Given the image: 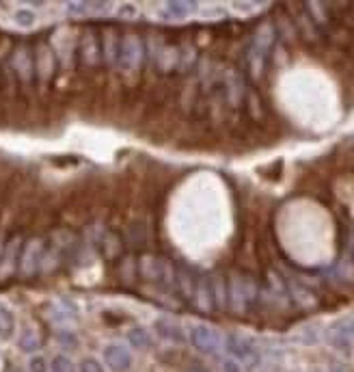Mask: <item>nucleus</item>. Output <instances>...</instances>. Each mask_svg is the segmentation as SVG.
I'll return each mask as SVG.
<instances>
[{"label": "nucleus", "mask_w": 354, "mask_h": 372, "mask_svg": "<svg viewBox=\"0 0 354 372\" xmlns=\"http://www.w3.org/2000/svg\"><path fill=\"white\" fill-rule=\"evenodd\" d=\"M11 69L17 74V78L22 83H30L35 76V57L26 48H17L11 57Z\"/></svg>", "instance_id": "nucleus-19"}, {"label": "nucleus", "mask_w": 354, "mask_h": 372, "mask_svg": "<svg viewBox=\"0 0 354 372\" xmlns=\"http://www.w3.org/2000/svg\"><path fill=\"white\" fill-rule=\"evenodd\" d=\"M119 48H121V37L113 31H104L102 35V63L108 67L119 65Z\"/></svg>", "instance_id": "nucleus-22"}, {"label": "nucleus", "mask_w": 354, "mask_h": 372, "mask_svg": "<svg viewBox=\"0 0 354 372\" xmlns=\"http://www.w3.org/2000/svg\"><path fill=\"white\" fill-rule=\"evenodd\" d=\"M179 57H182V46L166 44L160 52V57L156 61V67L160 71H173L179 67Z\"/></svg>", "instance_id": "nucleus-26"}, {"label": "nucleus", "mask_w": 354, "mask_h": 372, "mask_svg": "<svg viewBox=\"0 0 354 372\" xmlns=\"http://www.w3.org/2000/svg\"><path fill=\"white\" fill-rule=\"evenodd\" d=\"M193 303L201 310V312H214L216 310V296H214V282L212 277H199L197 282V290L193 296Z\"/></svg>", "instance_id": "nucleus-18"}, {"label": "nucleus", "mask_w": 354, "mask_h": 372, "mask_svg": "<svg viewBox=\"0 0 354 372\" xmlns=\"http://www.w3.org/2000/svg\"><path fill=\"white\" fill-rule=\"evenodd\" d=\"M247 100H249L251 115L257 117V119H262V117H264V106H262V100H259L257 93H255V91H249V93H247Z\"/></svg>", "instance_id": "nucleus-40"}, {"label": "nucleus", "mask_w": 354, "mask_h": 372, "mask_svg": "<svg viewBox=\"0 0 354 372\" xmlns=\"http://www.w3.org/2000/svg\"><path fill=\"white\" fill-rule=\"evenodd\" d=\"M225 353L247 368H257L262 364V353H259L257 344L245 336H236V333L225 336Z\"/></svg>", "instance_id": "nucleus-5"}, {"label": "nucleus", "mask_w": 354, "mask_h": 372, "mask_svg": "<svg viewBox=\"0 0 354 372\" xmlns=\"http://www.w3.org/2000/svg\"><path fill=\"white\" fill-rule=\"evenodd\" d=\"M188 342L201 355H218L225 348V336L206 323H193L188 327Z\"/></svg>", "instance_id": "nucleus-3"}, {"label": "nucleus", "mask_w": 354, "mask_h": 372, "mask_svg": "<svg viewBox=\"0 0 354 372\" xmlns=\"http://www.w3.org/2000/svg\"><path fill=\"white\" fill-rule=\"evenodd\" d=\"M303 9L311 17V22L318 26V31L322 26H328V7L326 5H322V3H307V5H303Z\"/></svg>", "instance_id": "nucleus-29"}, {"label": "nucleus", "mask_w": 354, "mask_h": 372, "mask_svg": "<svg viewBox=\"0 0 354 372\" xmlns=\"http://www.w3.org/2000/svg\"><path fill=\"white\" fill-rule=\"evenodd\" d=\"M296 31H301L307 42L318 40V26L311 22V17L307 15V11L303 7L298 9V15H296Z\"/></svg>", "instance_id": "nucleus-28"}, {"label": "nucleus", "mask_w": 354, "mask_h": 372, "mask_svg": "<svg viewBox=\"0 0 354 372\" xmlns=\"http://www.w3.org/2000/svg\"><path fill=\"white\" fill-rule=\"evenodd\" d=\"M328 340L337 350L350 353L354 346V319H342L335 323L328 331Z\"/></svg>", "instance_id": "nucleus-13"}, {"label": "nucleus", "mask_w": 354, "mask_h": 372, "mask_svg": "<svg viewBox=\"0 0 354 372\" xmlns=\"http://www.w3.org/2000/svg\"><path fill=\"white\" fill-rule=\"evenodd\" d=\"M199 5L195 3H186V0H169V3H160L154 5L152 11L158 20L162 22H184V20H191V17L197 13Z\"/></svg>", "instance_id": "nucleus-7"}, {"label": "nucleus", "mask_w": 354, "mask_h": 372, "mask_svg": "<svg viewBox=\"0 0 354 372\" xmlns=\"http://www.w3.org/2000/svg\"><path fill=\"white\" fill-rule=\"evenodd\" d=\"M330 279L337 286H354V257L346 255L330 271Z\"/></svg>", "instance_id": "nucleus-25"}, {"label": "nucleus", "mask_w": 354, "mask_h": 372, "mask_svg": "<svg viewBox=\"0 0 354 372\" xmlns=\"http://www.w3.org/2000/svg\"><path fill=\"white\" fill-rule=\"evenodd\" d=\"M154 331L160 340H164L166 344H184L188 340V333L184 331V327L171 319H158L154 323Z\"/></svg>", "instance_id": "nucleus-16"}, {"label": "nucleus", "mask_w": 354, "mask_h": 372, "mask_svg": "<svg viewBox=\"0 0 354 372\" xmlns=\"http://www.w3.org/2000/svg\"><path fill=\"white\" fill-rule=\"evenodd\" d=\"M11 24L20 31H33L37 24H39V11L35 7L22 5V7H13L11 11Z\"/></svg>", "instance_id": "nucleus-24"}, {"label": "nucleus", "mask_w": 354, "mask_h": 372, "mask_svg": "<svg viewBox=\"0 0 354 372\" xmlns=\"http://www.w3.org/2000/svg\"><path fill=\"white\" fill-rule=\"evenodd\" d=\"M259 299V288L249 275L236 273L227 282V307L236 314H249Z\"/></svg>", "instance_id": "nucleus-2"}, {"label": "nucleus", "mask_w": 354, "mask_h": 372, "mask_svg": "<svg viewBox=\"0 0 354 372\" xmlns=\"http://www.w3.org/2000/svg\"><path fill=\"white\" fill-rule=\"evenodd\" d=\"M139 273H141L143 279H147V282H152V284L175 286V273H177V269L166 257L143 255L139 260Z\"/></svg>", "instance_id": "nucleus-4"}, {"label": "nucleus", "mask_w": 354, "mask_h": 372, "mask_svg": "<svg viewBox=\"0 0 354 372\" xmlns=\"http://www.w3.org/2000/svg\"><path fill=\"white\" fill-rule=\"evenodd\" d=\"M212 282H214L216 307H218V310H227V282L222 279V275H216Z\"/></svg>", "instance_id": "nucleus-31"}, {"label": "nucleus", "mask_w": 354, "mask_h": 372, "mask_svg": "<svg viewBox=\"0 0 354 372\" xmlns=\"http://www.w3.org/2000/svg\"><path fill=\"white\" fill-rule=\"evenodd\" d=\"M268 5H259V3H233L229 5V9L240 15V17H249V15H255V13H262Z\"/></svg>", "instance_id": "nucleus-32"}, {"label": "nucleus", "mask_w": 354, "mask_h": 372, "mask_svg": "<svg viewBox=\"0 0 354 372\" xmlns=\"http://www.w3.org/2000/svg\"><path fill=\"white\" fill-rule=\"evenodd\" d=\"M63 11L69 17H89L93 15V3H67Z\"/></svg>", "instance_id": "nucleus-34"}, {"label": "nucleus", "mask_w": 354, "mask_h": 372, "mask_svg": "<svg viewBox=\"0 0 354 372\" xmlns=\"http://www.w3.org/2000/svg\"><path fill=\"white\" fill-rule=\"evenodd\" d=\"M54 69H57V57L50 46L39 44L35 48V76L42 83H48L54 76Z\"/></svg>", "instance_id": "nucleus-14"}, {"label": "nucleus", "mask_w": 354, "mask_h": 372, "mask_svg": "<svg viewBox=\"0 0 354 372\" xmlns=\"http://www.w3.org/2000/svg\"><path fill=\"white\" fill-rule=\"evenodd\" d=\"M139 13H141L139 5H132V3H119L115 5V11H113L117 20H136Z\"/></svg>", "instance_id": "nucleus-33"}, {"label": "nucleus", "mask_w": 354, "mask_h": 372, "mask_svg": "<svg viewBox=\"0 0 354 372\" xmlns=\"http://www.w3.org/2000/svg\"><path fill=\"white\" fill-rule=\"evenodd\" d=\"M125 340H127V346H132L134 350H147L149 346H152V336L147 333V329H143L139 325L127 329Z\"/></svg>", "instance_id": "nucleus-27"}, {"label": "nucleus", "mask_w": 354, "mask_h": 372, "mask_svg": "<svg viewBox=\"0 0 354 372\" xmlns=\"http://www.w3.org/2000/svg\"><path fill=\"white\" fill-rule=\"evenodd\" d=\"M274 42H276V26L272 22L259 24L255 35H253V42L249 46V54H247L249 71H251V76L255 81L264 76L266 65H268V61L272 57Z\"/></svg>", "instance_id": "nucleus-1"}, {"label": "nucleus", "mask_w": 354, "mask_h": 372, "mask_svg": "<svg viewBox=\"0 0 354 372\" xmlns=\"http://www.w3.org/2000/svg\"><path fill=\"white\" fill-rule=\"evenodd\" d=\"M143 44L134 33H123L121 35V48H119V69L121 71H134L141 65L143 59Z\"/></svg>", "instance_id": "nucleus-8"}, {"label": "nucleus", "mask_w": 354, "mask_h": 372, "mask_svg": "<svg viewBox=\"0 0 354 372\" xmlns=\"http://www.w3.org/2000/svg\"><path fill=\"white\" fill-rule=\"evenodd\" d=\"M50 372H78V366L73 364V360L67 353H57L50 360Z\"/></svg>", "instance_id": "nucleus-30"}, {"label": "nucleus", "mask_w": 354, "mask_h": 372, "mask_svg": "<svg viewBox=\"0 0 354 372\" xmlns=\"http://www.w3.org/2000/svg\"><path fill=\"white\" fill-rule=\"evenodd\" d=\"M78 54L87 67H96L102 61V37L93 28H85L78 40Z\"/></svg>", "instance_id": "nucleus-11"}, {"label": "nucleus", "mask_w": 354, "mask_h": 372, "mask_svg": "<svg viewBox=\"0 0 354 372\" xmlns=\"http://www.w3.org/2000/svg\"><path fill=\"white\" fill-rule=\"evenodd\" d=\"M197 61V50L193 46H182V57H179V71H188Z\"/></svg>", "instance_id": "nucleus-36"}, {"label": "nucleus", "mask_w": 354, "mask_h": 372, "mask_svg": "<svg viewBox=\"0 0 354 372\" xmlns=\"http://www.w3.org/2000/svg\"><path fill=\"white\" fill-rule=\"evenodd\" d=\"M220 85H222V91H225V100L229 106H240L247 98V87H245V81L238 71L233 69H225L220 74Z\"/></svg>", "instance_id": "nucleus-12"}, {"label": "nucleus", "mask_w": 354, "mask_h": 372, "mask_svg": "<svg viewBox=\"0 0 354 372\" xmlns=\"http://www.w3.org/2000/svg\"><path fill=\"white\" fill-rule=\"evenodd\" d=\"M17 336V316L15 310L0 299V342H11Z\"/></svg>", "instance_id": "nucleus-20"}, {"label": "nucleus", "mask_w": 354, "mask_h": 372, "mask_svg": "<svg viewBox=\"0 0 354 372\" xmlns=\"http://www.w3.org/2000/svg\"><path fill=\"white\" fill-rule=\"evenodd\" d=\"M350 247H352V251H354V230H352V234H350Z\"/></svg>", "instance_id": "nucleus-42"}, {"label": "nucleus", "mask_w": 354, "mask_h": 372, "mask_svg": "<svg viewBox=\"0 0 354 372\" xmlns=\"http://www.w3.org/2000/svg\"><path fill=\"white\" fill-rule=\"evenodd\" d=\"M57 342L63 346V348H76L78 346V338H76V333H73L69 327H61L59 331H57Z\"/></svg>", "instance_id": "nucleus-35"}, {"label": "nucleus", "mask_w": 354, "mask_h": 372, "mask_svg": "<svg viewBox=\"0 0 354 372\" xmlns=\"http://www.w3.org/2000/svg\"><path fill=\"white\" fill-rule=\"evenodd\" d=\"M44 253H46V243L42 238H30L24 243V251H22V260H20V275L24 277H33L42 271L44 267Z\"/></svg>", "instance_id": "nucleus-9"}, {"label": "nucleus", "mask_w": 354, "mask_h": 372, "mask_svg": "<svg viewBox=\"0 0 354 372\" xmlns=\"http://www.w3.org/2000/svg\"><path fill=\"white\" fill-rule=\"evenodd\" d=\"M50 319L61 327H69L76 323L78 319V314H76V307L71 305V301L67 299H57V301H52L50 305Z\"/></svg>", "instance_id": "nucleus-21"}, {"label": "nucleus", "mask_w": 354, "mask_h": 372, "mask_svg": "<svg viewBox=\"0 0 354 372\" xmlns=\"http://www.w3.org/2000/svg\"><path fill=\"white\" fill-rule=\"evenodd\" d=\"M199 15L203 17H208V20H216V17H225L227 15V9L225 7H220V5H201L197 9Z\"/></svg>", "instance_id": "nucleus-39"}, {"label": "nucleus", "mask_w": 354, "mask_h": 372, "mask_svg": "<svg viewBox=\"0 0 354 372\" xmlns=\"http://www.w3.org/2000/svg\"><path fill=\"white\" fill-rule=\"evenodd\" d=\"M24 251V236L15 234L7 240L3 247V255H0V277H9L15 271H20V260Z\"/></svg>", "instance_id": "nucleus-10"}, {"label": "nucleus", "mask_w": 354, "mask_h": 372, "mask_svg": "<svg viewBox=\"0 0 354 372\" xmlns=\"http://www.w3.org/2000/svg\"><path fill=\"white\" fill-rule=\"evenodd\" d=\"M268 294H270V303L274 307H290L292 305L287 279L283 275H278L276 271L268 273Z\"/></svg>", "instance_id": "nucleus-15"}, {"label": "nucleus", "mask_w": 354, "mask_h": 372, "mask_svg": "<svg viewBox=\"0 0 354 372\" xmlns=\"http://www.w3.org/2000/svg\"><path fill=\"white\" fill-rule=\"evenodd\" d=\"M102 364L110 372H130L134 366L132 350L125 342H108L102 348Z\"/></svg>", "instance_id": "nucleus-6"}, {"label": "nucleus", "mask_w": 354, "mask_h": 372, "mask_svg": "<svg viewBox=\"0 0 354 372\" xmlns=\"http://www.w3.org/2000/svg\"><path fill=\"white\" fill-rule=\"evenodd\" d=\"M266 372H272V370H266Z\"/></svg>", "instance_id": "nucleus-43"}, {"label": "nucleus", "mask_w": 354, "mask_h": 372, "mask_svg": "<svg viewBox=\"0 0 354 372\" xmlns=\"http://www.w3.org/2000/svg\"><path fill=\"white\" fill-rule=\"evenodd\" d=\"M287 286H290V299H292V305L301 307V310H305V312L320 307V296L315 294L313 290H309L307 286L298 284V282H292V279H287Z\"/></svg>", "instance_id": "nucleus-17"}, {"label": "nucleus", "mask_w": 354, "mask_h": 372, "mask_svg": "<svg viewBox=\"0 0 354 372\" xmlns=\"http://www.w3.org/2000/svg\"><path fill=\"white\" fill-rule=\"evenodd\" d=\"M78 372H106V366L93 355H87L78 364Z\"/></svg>", "instance_id": "nucleus-38"}, {"label": "nucleus", "mask_w": 354, "mask_h": 372, "mask_svg": "<svg viewBox=\"0 0 354 372\" xmlns=\"http://www.w3.org/2000/svg\"><path fill=\"white\" fill-rule=\"evenodd\" d=\"M26 370H28V372H50V362L42 355V353H37V355H30V357H28Z\"/></svg>", "instance_id": "nucleus-37"}, {"label": "nucleus", "mask_w": 354, "mask_h": 372, "mask_svg": "<svg viewBox=\"0 0 354 372\" xmlns=\"http://www.w3.org/2000/svg\"><path fill=\"white\" fill-rule=\"evenodd\" d=\"M17 348H20L22 353H26V355H37L42 348V333L37 331L35 325H26L20 329V333H17Z\"/></svg>", "instance_id": "nucleus-23"}, {"label": "nucleus", "mask_w": 354, "mask_h": 372, "mask_svg": "<svg viewBox=\"0 0 354 372\" xmlns=\"http://www.w3.org/2000/svg\"><path fill=\"white\" fill-rule=\"evenodd\" d=\"M220 368H222V372H245V366H242L240 362H236L233 357H229V355L222 357Z\"/></svg>", "instance_id": "nucleus-41"}]
</instances>
